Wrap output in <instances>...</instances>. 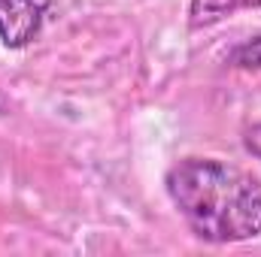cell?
Listing matches in <instances>:
<instances>
[{"instance_id":"obj_1","label":"cell","mask_w":261,"mask_h":257,"mask_svg":"<svg viewBox=\"0 0 261 257\" xmlns=\"http://www.w3.org/2000/svg\"><path fill=\"white\" fill-rule=\"evenodd\" d=\"M167 194L186 224L203 242H243L261 233V182L255 176L189 157L167 173Z\"/></svg>"},{"instance_id":"obj_5","label":"cell","mask_w":261,"mask_h":257,"mask_svg":"<svg viewBox=\"0 0 261 257\" xmlns=\"http://www.w3.org/2000/svg\"><path fill=\"white\" fill-rule=\"evenodd\" d=\"M243 145H246V151H249V154H255V157L261 160V121L246 130V136H243Z\"/></svg>"},{"instance_id":"obj_2","label":"cell","mask_w":261,"mask_h":257,"mask_svg":"<svg viewBox=\"0 0 261 257\" xmlns=\"http://www.w3.org/2000/svg\"><path fill=\"white\" fill-rule=\"evenodd\" d=\"M52 0H0V40L6 49H24L43 27Z\"/></svg>"},{"instance_id":"obj_4","label":"cell","mask_w":261,"mask_h":257,"mask_svg":"<svg viewBox=\"0 0 261 257\" xmlns=\"http://www.w3.org/2000/svg\"><path fill=\"white\" fill-rule=\"evenodd\" d=\"M228 64L240 67V70H261V37L243 43V46H237V49L228 55Z\"/></svg>"},{"instance_id":"obj_3","label":"cell","mask_w":261,"mask_h":257,"mask_svg":"<svg viewBox=\"0 0 261 257\" xmlns=\"http://www.w3.org/2000/svg\"><path fill=\"white\" fill-rule=\"evenodd\" d=\"M261 0H192L189 6V24L192 27H210L240 9H255Z\"/></svg>"}]
</instances>
